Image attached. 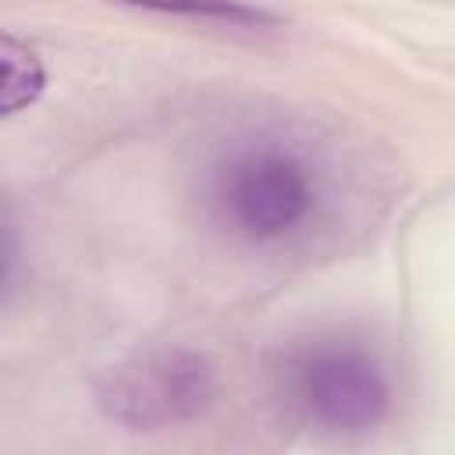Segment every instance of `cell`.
<instances>
[{"instance_id": "4", "label": "cell", "mask_w": 455, "mask_h": 455, "mask_svg": "<svg viewBox=\"0 0 455 455\" xmlns=\"http://www.w3.org/2000/svg\"><path fill=\"white\" fill-rule=\"evenodd\" d=\"M43 85H46V75L39 57L7 32L4 36V117H14L18 110L32 107Z\"/></svg>"}, {"instance_id": "5", "label": "cell", "mask_w": 455, "mask_h": 455, "mask_svg": "<svg viewBox=\"0 0 455 455\" xmlns=\"http://www.w3.org/2000/svg\"><path fill=\"white\" fill-rule=\"evenodd\" d=\"M128 7H146L160 14H185L203 21H228V25H267L270 14L259 7H249L242 0H117Z\"/></svg>"}, {"instance_id": "1", "label": "cell", "mask_w": 455, "mask_h": 455, "mask_svg": "<svg viewBox=\"0 0 455 455\" xmlns=\"http://www.w3.org/2000/svg\"><path fill=\"white\" fill-rule=\"evenodd\" d=\"M281 395L306 423L355 434L387 412L391 380L373 348L348 338H316L284 355Z\"/></svg>"}, {"instance_id": "3", "label": "cell", "mask_w": 455, "mask_h": 455, "mask_svg": "<svg viewBox=\"0 0 455 455\" xmlns=\"http://www.w3.org/2000/svg\"><path fill=\"white\" fill-rule=\"evenodd\" d=\"M213 395V370L203 355L164 348L117 366L100 387V405L132 430H156L196 416Z\"/></svg>"}, {"instance_id": "2", "label": "cell", "mask_w": 455, "mask_h": 455, "mask_svg": "<svg viewBox=\"0 0 455 455\" xmlns=\"http://www.w3.org/2000/svg\"><path fill=\"white\" fill-rule=\"evenodd\" d=\"M217 213L249 242H277L302 228L316 206L309 164L281 146L242 149L217 174Z\"/></svg>"}]
</instances>
